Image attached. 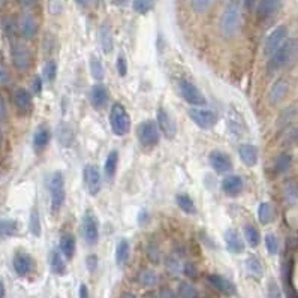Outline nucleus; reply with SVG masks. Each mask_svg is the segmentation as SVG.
Returning <instances> with one entry per match:
<instances>
[{
  "mask_svg": "<svg viewBox=\"0 0 298 298\" xmlns=\"http://www.w3.org/2000/svg\"><path fill=\"white\" fill-rule=\"evenodd\" d=\"M298 57V39H288L268 60V71L277 72L291 66Z\"/></svg>",
  "mask_w": 298,
  "mask_h": 298,
  "instance_id": "1",
  "label": "nucleus"
},
{
  "mask_svg": "<svg viewBox=\"0 0 298 298\" xmlns=\"http://www.w3.org/2000/svg\"><path fill=\"white\" fill-rule=\"evenodd\" d=\"M241 26V8L237 2L228 3L220 17V32L225 38H232L237 35Z\"/></svg>",
  "mask_w": 298,
  "mask_h": 298,
  "instance_id": "2",
  "label": "nucleus"
},
{
  "mask_svg": "<svg viewBox=\"0 0 298 298\" xmlns=\"http://www.w3.org/2000/svg\"><path fill=\"white\" fill-rule=\"evenodd\" d=\"M110 125L117 136H125L130 130V117L122 104H114L110 113Z\"/></svg>",
  "mask_w": 298,
  "mask_h": 298,
  "instance_id": "3",
  "label": "nucleus"
},
{
  "mask_svg": "<svg viewBox=\"0 0 298 298\" xmlns=\"http://www.w3.org/2000/svg\"><path fill=\"white\" fill-rule=\"evenodd\" d=\"M49 193H51V210L57 213L65 203V178L62 172H54L49 180Z\"/></svg>",
  "mask_w": 298,
  "mask_h": 298,
  "instance_id": "4",
  "label": "nucleus"
},
{
  "mask_svg": "<svg viewBox=\"0 0 298 298\" xmlns=\"http://www.w3.org/2000/svg\"><path fill=\"white\" fill-rule=\"evenodd\" d=\"M11 56H12V63H14V66H15L18 71L24 72V71H27V69L32 66V62H33L32 51H30V48H29L26 43H12Z\"/></svg>",
  "mask_w": 298,
  "mask_h": 298,
  "instance_id": "5",
  "label": "nucleus"
},
{
  "mask_svg": "<svg viewBox=\"0 0 298 298\" xmlns=\"http://www.w3.org/2000/svg\"><path fill=\"white\" fill-rule=\"evenodd\" d=\"M136 136L144 147H156L159 144V129L158 125L152 120L142 122L136 128Z\"/></svg>",
  "mask_w": 298,
  "mask_h": 298,
  "instance_id": "6",
  "label": "nucleus"
},
{
  "mask_svg": "<svg viewBox=\"0 0 298 298\" xmlns=\"http://www.w3.org/2000/svg\"><path fill=\"white\" fill-rule=\"evenodd\" d=\"M286 41H288V29L285 26L276 27L267 36V39H265V43H264V54L271 57Z\"/></svg>",
  "mask_w": 298,
  "mask_h": 298,
  "instance_id": "7",
  "label": "nucleus"
},
{
  "mask_svg": "<svg viewBox=\"0 0 298 298\" xmlns=\"http://www.w3.org/2000/svg\"><path fill=\"white\" fill-rule=\"evenodd\" d=\"M189 117L190 120L201 129H213L217 125V116L212 110L206 108H192L189 110Z\"/></svg>",
  "mask_w": 298,
  "mask_h": 298,
  "instance_id": "8",
  "label": "nucleus"
},
{
  "mask_svg": "<svg viewBox=\"0 0 298 298\" xmlns=\"http://www.w3.org/2000/svg\"><path fill=\"white\" fill-rule=\"evenodd\" d=\"M178 88H180V93L183 96V99L190 104V105H195V107H200V105H204L206 104V97L203 94V91L187 80H181L180 84H178Z\"/></svg>",
  "mask_w": 298,
  "mask_h": 298,
  "instance_id": "9",
  "label": "nucleus"
},
{
  "mask_svg": "<svg viewBox=\"0 0 298 298\" xmlns=\"http://www.w3.org/2000/svg\"><path fill=\"white\" fill-rule=\"evenodd\" d=\"M81 229H83V235H84V240L90 244H96L97 243V238H99V225H97V220L94 217V214L87 212L83 217V223H81Z\"/></svg>",
  "mask_w": 298,
  "mask_h": 298,
  "instance_id": "10",
  "label": "nucleus"
},
{
  "mask_svg": "<svg viewBox=\"0 0 298 298\" xmlns=\"http://www.w3.org/2000/svg\"><path fill=\"white\" fill-rule=\"evenodd\" d=\"M84 183L88 193L91 196H96L101 192L102 177H101L99 168L96 165H87L84 168Z\"/></svg>",
  "mask_w": 298,
  "mask_h": 298,
  "instance_id": "11",
  "label": "nucleus"
},
{
  "mask_svg": "<svg viewBox=\"0 0 298 298\" xmlns=\"http://www.w3.org/2000/svg\"><path fill=\"white\" fill-rule=\"evenodd\" d=\"M12 264H14L15 273L18 276H21V277L30 276L33 273V270H35V261L29 254H23V252L15 254Z\"/></svg>",
  "mask_w": 298,
  "mask_h": 298,
  "instance_id": "12",
  "label": "nucleus"
},
{
  "mask_svg": "<svg viewBox=\"0 0 298 298\" xmlns=\"http://www.w3.org/2000/svg\"><path fill=\"white\" fill-rule=\"evenodd\" d=\"M156 122H158V128L161 129L162 135H165L168 139H172L177 135V125L174 123V119L167 113V110H164V108L158 110Z\"/></svg>",
  "mask_w": 298,
  "mask_h": 298,
  "instance_id": "13",
  "label": "nucleus"
},
{
  "mask_svg": "<svg viewBox=\"0 0 298 298\" xmlns=\"http://www.w3.org/2000/svg\"><path fill=\"white\" fill-rule=\"evenodd\" d=\"M210 165L216 172L219 174H226L229 171L232 170V162H231V158L223 153V152H219V150H213L210 153Z\"/></svg>",
  "mask_w": 298,
  "mask_h": 298,
  "instance_id": "14",
  "label": "nucleus"
},
{
  "mask_svg": "<svg viewBox=\"0 0 298 298\" xmlns=\"http://www.w3.org/2000/svg\"><path fill=\"white\" fill-rule=\"evenodd\" d=\"M108 101H110L108 88L104 84L93 85V88H91V91H90V104L93 105V108L102 110V108L107 107Z\"/></svg>",
  "mask_w": 298,
  "mask_h": 298,
  "instance_id": "15",
  "label": "nucleus"
},
{
  "mask_svg": "<svg viewBox=\"0 0 298 298\" xmlns=\"http://www.w3.org/2000/svg\"><path fill=\"white\" fill-rule=\"evenodd\" d=\"M244 187V181L240 175H228L222 181V190L228 196H238Z\"/></svg>",
  "mask_w": 298,
  "mask_h": 298,
  "instance_id": "16",
  "label": "nucleus"
},
{
  "mask_svg": "<svg viewBox=\"0 0 298 298\" xmlns=\"http://www.w3.org/2000/svg\"><path fill=\"white\" fill-rule=\"evenodd\" d=\"M209 280H210V283H212L213 288H216L219 292H222V294H225V295H228V297H232V295H235V292H237L235 285H234L231 280L225 279L223 276L212 274V276L209 277Z\"/></svg>",
  "mask_w": 298,
  "mask_h": 298,
  "instance_id": "17",
  "label": "nucleus"
},
{
  "mask_svg": "<svg viewBox=\"0 0 298 298\" xmlns=\"http://www.w3.org/2000/svg\"><path fill=\"white\" fill-rule=\"evenodd\" d=\"M225 244H226L228 252H231L234 255H238L244 251V243L235 229H228L225 232Z\"/></svg>",
  "mask_w": 298,
  "mask_h": 298,
  "instance_id": "18",
  "label": "nucleus"
},
{
  "mask_svg": "<svg viewBox=\"0 0 298 298\" xmlns=\"http://www.w3.org/2000/svg\"><path fill=\"white\" fill-rule=\"evenodd\" d=\"M14 97V104L17 105V108L23 113H30L32 108H33V101H32V96L27 90L24 88H17L12 94Z\"/></svg>",
  "mask_w": 298,
  "mask_h": 298,
  "instance_id": "19",
  "label": "nucleus"
},
{
  "mask_svg": "<svg viewBox=\"0 0 298 298\" xmlns=\"http://www.w3.org/2000/svg\"><path fill=\"white\" fill-rule=\"evenodd\" d=\"M238 156L246 167H255L258 162V150L254 144H241L238 148Z\"/></svg>",
  "mask_w": 298,
  "mask_h": 298,
  "instance_id": "20",
  "label": "nucleus"
},
{
  "mask_svg": "<svg viewBox=\"0 0 298 298\" xmlns=\"http://www.w3.org/2000/svg\"><path fill=\"white\" fill-rule=\"evenodd\" d=\"M288 90H289V83L285 80V78H280L277 80L271 90H270V94H268V99L271 104H279L286 94H288Z\"/></svg>",
  "mask_w": 298,
  "mask_h": 298,
  "instance_id": "21",
  "label": "nucleus"
},
{
  "mask_svg": "<svg viewBox=\"0 0 298 298\" xmlns=\"http://www.w3.org/2000/svg\"><path fill=\"white\" fill-rule=\"evenodd\" d=\"M20 30L21 35L27 39H32L38 32V23L30 14H24L20 20Z\"/></svg>",
  "mask_w": 298,
  "mask_h": 298,
  "instance_id": "22",
  "label": "nucleus"
},
{
  "mask_svg": "<svg viewBox=\"0 0 298 298\" xmlns=\"http://www.w3.org/2000/svg\"><path fill=\"white\" fill-rule=\"evenodd\" d=\"M99 42H101V46L104 49L105 54L111 53L113 51V46H114V42H113V32H111V27L108 23H104L99 29Z\"/></svg>",
  "mask_w": 298,
  "mask_h": 298,
  "instance_id": "23",
  "label": "nucleus"
},
{
  "mask_svg": "<svg viewBox=\"0 0 298 298\" xmlns=\"http://www.w3.org/2000/svg\"><path fill=\"white\" fill-rule=\"evenodd\" d=\"M129 255H130V246L128 240H120L117 247H116V262L119 267H125L128 264Z\"/></svg>",
  "mask_w": 298,
  "mask_h": 298,
  "instance_id": "24",
  "label": "nucleus"
},
{
  "mask_svg": "<svg viewBox=\"0 0 298 298\" xmlns=\"http://www.w3.org/2000/svg\"><path fill=\"white\" fill-rule=\"evenodd\" d=\"M49 267L54 274H65L66 273V264L59 251L49 252Z\"/></svg>",
  "mask_w": 298,
  "mask_h": 298,
  "instance_id": "25",
  "label": "nucleus"
},
{
  "mask_svg": "<svg viewBox=\"0 0 298 298\" xmlns=\"http://www.w3.org/2000/svg\"><path fill=\"white\" fill-rule=\"evenodd\" d=\"M282 3V0H261L258 6V17L259 18H267L270 17Z\"/></svg>",
  "mask_w": 298,
  "mask_h": 298,
  "instance_id": "26",
  "label": "nucleus"
},
{
  "mask_svg": "<svg viewBox=\"0 0 298 298\" xmlns=\"http://www.w3.org/2000/svg\"><path fill=\"white\" fill-rule=\"evenodd\" d=\"M60 251L68 259H71L72 256L75 255V238H74V235H71V234H63L62 235Z\"/></svg>",
  "mask_w": 298,
  "mask_h": 298,
  "instance_id": "27",
  "label": "nucleus"
},
{
  "mask_svg": "<svg viewBox=\"0 0 298 298\" xmlns=\"http://www.w3.org/2000/svg\"><path fill=\"white\" fill-rule=\"evenodd\" d=\"M175 203H177V206L180 207L181 212H184V213L187 214L196 213L195 203H193V200H192L187 193H178L177 198H175Z\"/></svg>",
  "mask_w": 298,
  "mask_h": 298,
  "instance_id": "28",
  "label": "nucleus"
},
{
  "mask_svg": "<svg viewBox=\"0 0 298 298\" xmlns=\"http://www.w3.org/2000/svg\"><path fill=\"white\" fill-rule=\"evenodd\" d=\"M117 165H119V153L116 150H111L107 161H105V175L108 180L114 178L117 172Z\"/></svg>",
  "mask_w": 298,
  "mask_h": 298,
  "instance_id": "29",
  "label": "nucleus"
},
{
  "mask_svg": "<svg viewBox=\"0 0 298 298\" xmlns=\"http://www.w3.org/2000/svg\"><path fill=\"white\" fill-rule=\"evenodd\" d=\"M49 139H51V133H49V130L42 126V128H39L36 132H35V136H33V145H35V148H36V150H43V148L48 145Z\"/></svg>",
  "mask_w": 298,
  "mask_h": 298,
  "instance_id": "30",
  "label": "nucleus"
},
{
  "mask_svg": "<svg viewBox=\"0 0 298 298\" xmlns=\"http://www.w3.org/2000/svg\"><path fill=\"white\" fill-rule=\"evenodd\" d=\"M74 139H75V135H74V130L71 126L68 125H60L59 128V141L63 147H71L74 144Z\"/></svg>",
  "mask_w": 298,
  "mask_h": 298,
  "instance_id": "31",
  "label": "nucleus"
},
{
  "mask_svg": "<svg viewBox=\"0 0 298 298\" xmlns=\"http://www.w3.org/2000/svg\"><path fill=\"white\" fill-rule=\"evenodd\" d=\"M246 270H247V273H249L252 277H255V279H261L262 274H264L262 264H261V261H259L256 256L247 258V261H246Z\"/></svg>",
  "mask_w": 298,
  "mask_h": 298,
  "instance_id": "32",
  "label": "nucleus"
},
{
  "mask_svg": "<svg viewBox=\"0 0 298 298\" xmlns=\"http://www.w3.org/2000/svg\"><path fill=\"white\" fill-rule=\"evenodd\" d=\"M18 223L12 219H0V240L11 237L17 232Z\"/></svg>",
  "mask_w": 298,
  "mask_h": 298,
  "instance_id": "33",
  "label": "nucleus"
},
{
  "mask_svg": "<svg viewBox=\"0 0 298 298\" xmlns=\"http://www.w3.org/2000/svg\"><path fill=\"white\" fill-rule=\"evenodd\" d=\"M244 235H246V241L249 243L251 247H258L259 246L261 234H259V231L256 229L254 225H251V223L244 225Z\"/></svg>",
  "mask_w": 298,
  "mask_h": 298,
  "instance_id": "34",
  "label": "nucleus"
},
{
  "mask_svg": "<svg viewBox=\"0 0 298 298\" xmlns=\"http://www.w3.org/2000/svg\"><path fill=\"white\" fill-rule=\"evenodd\" d=\"M90 72H91V77L97 81H102L105 77V69L101 63V60L94 56L90 57Z\"/></svg>",
  "mask_w": 298,
  "mask_h": 298,
  "instance_id": "35",
  "label": "nucleus"
},
{
  "mask_svg": "<svg viewBox=\"0 0 298 298\" xmlns=\"http://www.w3.org/2000/svg\"><path fill=\"white\" fill-rule=\"evenodd\" d=\"M273 217H274V212H273L271 204L262 203L259 206V209H258V219H259V222L264 223V225H267V223H270L273 220Z\"/></svg>",
  "mask_w": 298,
  "mask_h": 298,
  "instance_id": "36",
  "label": "nucleus"
},
{
  "mask_svg": "<svg viewBox=\"0 0 298 298\" xmlns=\"http://www.w3.org/2000/svg\"><path fill=\"white\" fill-rule=\"evenodd\" d=\"M141 285L147 286V288H153L158 283V274L153 270H142L138 276Z\"/></svg>",
  "mask_w": 298,
  "mask_h": 298,
  "instance_id": "37",
  "label": "nucleus"
},
{
  "mask_svg": "<svg viewBox=\"0 0 298 298\" xmlns=\"http://www.w3.org/2000/svg\"><path fill=\"white\" fill-rule=\"evenodd\" d=\"M29 229H30V232H32L35 237H39V235H41V217H39V213H38L36 209H33L32 213H30Z\"/></svg>",
  "mask_w": 298,
  "mask_h": 298,
  "instance_id": "38",
  "label": "nucleus"
},
{
  "mask_svg": "<svg viewBox=\"0 0 298 298\" xmlns=\"http://www.w3.org/2000/svg\"><path fill=\"white\" fill-rule=\"evenodd\" d=\"M155 8V0H133V11L145 15Z\"/></svg>",
  "mask_w": 298,
  "mask_h": 298,
  "instance_id": "39",
  "label": "nucleus"
},
{
  "mask_svg": "<svg viewBox=\"0 0 298 298\" xmlns=\"http://www.w3.org/2000/svg\"><path fill=\"white\" fill-rule=\"evenodd\" d=\"M291 164H292V158L289 155H280L274 162V171L276 172H285V171L291 168Z\"/></svg>",
  "mask_w": 298,
  "mask_h": 298,
  "instance_id": "40",
  "label": "nucleus"
},
{
  "mask_svg": "<svg viewBox=\"0 0 298 298\" xmlns=\"http://www.w3.org/2000/svg\"><path fill=\"white\" fill-rule=\"evenodd\" d=\"M57 77V63L54 60H49L45 66H43V78L48 83H54Z\"/></svg>",
  "mask_w": 298,
  "mask_h": 298,
  "instance_id": "41",
  "label": "nucleus"
},
{
  "mask_svg": "<svg viewBox=\"0 0 298 298\" xmlns=\"http://www.w3.org/2000/svg\"><path fill=\"white\" fill-rule=\"evenodd\" d=\"M285 282L288 286V294L291 298H298L297 291L292 288V262H289L285 268Z\"/></svg>",
  "mask_w": 298,
  "mask_h": 298,
  "instance_id": "42",
  "label": "nucleus"
},
{
  "mask_svg": "<svg viewBox=\"0 0 298 298\" xmlns=\"http://www.w3.org/2000/svg\"><path fill=\"white\" fill-rule=\"evenodd\" d=\"M265 247L270 255H276L279 252V240L274 234H267L265 235Z\"/></svg>",
  "mask_w": 298,
  "mask_h": 298,
  "instance_id": "43",
  "label": "nucleus"
},
{
  "mask_svg": "<svg viewBox=\"0 0 298 298\" xmlns=\"http://www.w3.org/2000/svg\"><path fill=\"white\" fill-rule=\"evenodd\" d=\"M267 297L268 298H283L282 295V291L279 288V285L274 282V280H270L268 282V288H267Z\"/></svg>",
  "mask_w": 298,
  "mask_h": 298,
  "instance_id": "44",
  "label": "nucleus"
},
{
  "mask_svg": "<svg viewBox=\"0 0 298 298\" xmlns=\"http://www.w3.org/2000/svg\"><path fill=\"white\" fill-rule=\"evenodd\" d=\"M180 295L183 298H196V291L190 283L180 285Z\"/></svg>",
  "mask_w": 298,
  "mask_h": 298,
  "instance_id": "45",
  "label": "nucleus"
},
{
  "mask_svg": "<svg viewBox=\"0 0 298 298\" xmlns=\"http://www.w3.org/2000/svg\"><path fill=\"white\" fill-rule=\"evenodd\" d=\"M210 5H212V0H192V8H193V11H196V12H200V14L209 11Z\"/></svg>",
  "mask_w": 298,
  "mask_h": 298,
  "instance_id": "46",
  "label": "nucleus"
},
{
  "mask_svg": "<svg viewBox=\"0 0 298 298\" xmlns=\"http://www.w3.org/2000/svg\"><path fill=\"white\" fill-rule=\"evenodd\" d=\"M298 139V128H289L286 132H285V135H283V141H285V144H294L295 141Z\"/></svg>",
  "mask_w": 298,
  "mask_h": 298,
  "instance_id": "47",
  "label": "nucleus"
},
{
  "mask_svg": "<svg viewBox=\"0 0 298 298\" xmlns=\"http://www.w3.org/2000/svg\"><path fill=\"white\" fill-rule=\"evenodd\" d=\"M117 71H119L120 77H126V74H128V62L123 54H120L117 59Z\"/></svg>",
  "mask_w": 298,
  "mask_h": 298,
  "instance_id": "48",
  "label": "nucleus"
},
{
  "mask_svg": "<svg viewBox=\"0 0 298 298\" xmlns=\"http://www.w3.org/2000/svg\"><path fill=\"white\" fill-rule=\"evenodd\" d=\"M285 192H286V198H288L289 203H295L297 201V186L292 181H289V184L286 186Z\"/></svg>",
  "mask_w": 298,
  "mask_h": 298,
  "instance_id": "49",
  "label": "nucleus"
},
{
  "mask_svg": "<svg viewBox=\"0 0 298 298\" xmlns=\"http://www.w3.org/2000/svg\"><path fill=\"white\" fill-rule=\"evenodd\" d=\"M9 80H11L9 71H8L5 66H2V65H0V85L8 84V83H9Z\"/></svg>",
  "mask_w": 298,
  "mask_h": 298,
  "instance_id": "50",
  "label": "nucleus"
},
{
  "mask_svg": "<svg viewBox=\"0 0 298 298\" xmlns=\"http://www.w3.org/2000/svg\"><path fill=\"white\" fill-rule=\"evenodd\" d=\"M85 264H87V268L93 273V271L96 270V267H97V258L94 255L88 256V258L85 259Z\"/></svg>",
  "mask_w": 298,
  "mask_h": 298,
  "instance_id": "51",
  "label": "nucleus"
},
{
  "mask_svg": "<svg viewBox=\"0 0 298 298\" xmlns=\"http://www.w3.org/2000/svg\"><path fill=\"white\" fill-rule=\"evenodd\" d=\"M6 116H8V111H6V104H5V99H3V96L0 94V122H2V120H5V119H6Z\"/></svg>",
  "mask_w": 298,
  "mask_h": 298,
  "instance_id": "52",
  "label": "nucleus"
},
{
  "mask_svg": "<svg viewBox=\"0 0 298 298\" xmlns=\"http://www.w3.org/2000/svg\"><path fill=\"white\" fill-rule=\"evenodd\" d=\"M168 270L170 271H172V273H178V271H181L183 270V267H180L174 259H168Z\"/></svg>",
  "mask_w": 298,
  "mask_h": 298,
  "instance_id": "53",
  "label": "nucleus"
},
{
  "mask_svg": "<svg viewBox=\"0 0 298 298\" xmlns=\"http://www.w3.org/2000/svg\"><path fill=\"white\" fill-rule=\"evenodd\" d=\"M33 91L35 93H41L42 91V80H41V77H35V80H33Z\"/></svg>",
  "mask_w": 298,
  "mask_h": 298,
  "instance_id": "54",
  "label": "nucleus"
},
{
  "mask_svg": "<svg viewBox=\"0 0 298 298\" xmlns=\"http://www.w3.org/2000/svg\"><path fill=\"white\" fill-rule=\"evenodd\" d=\"M18 3H20L23 8H32V6H35L36 0H18Z\"/></svg>",
  "mask_w": 298,
  "mask_h": 298,
  "instance_id": "55",
  "label": "nucleus"
},
{
  "mask_svg": "<svg viewBox=\"0 0 298 298\" xmlns=\"http://www.w3.org/2000/svg\"><path fill=\"white\" fill-rule=\"evenodd\" d=\"M80 298H88V289L85 285L80 286Z\"/></svg>",
  "mask_w": 298,
  "mask_h": 298,
  "instance_id": "56",
  "label": "nucleus"
},
{
  "mask_svg": "<svg viewBox=\"0 0 298 298\" xmlns=\"http://www.w3.org/2000/svg\"><path fill=\"white\" fill-rule=\"evenodd\" d=\"M161 298H174V294L171 292L170 289H164V291H162V295H161Z\"/></svg>",
  "mask_w": 298,
  "mask_h": 298,
  "instance_id": "57",
  "label": "nucleus"
},
{
  "mask_svg": "<svg viewBox=\"0 0 298 298\" xmlns=\"http://www.w3.org/2000/svg\"><path fill=\"white\" fill-rule=\"evenodd\" d=\"M5 294H6V289H5V283H3V280L0 279V298H5Z\"/></svg>",
  "mask_w": 298,
  "mask_h": 298,
  "instance_id": "58",
  "label": "nucleus"
},
{
  "mask_svg": "<svg viewBox=\"0 0 298 298\" xmlns=\"http://www.w3.org/2000/svg\"><path fill=\"white\" fill-rule=\"evenodd\" d=\"M254 3H255V0H244V5L251 9L252 6H254Z\"/></svg>",
  "mask_w": 298,
  "mask_h": 298,
  "instance_id": "59",
  "label": "nucleus"
},
{
  "mask_svg": "<svg viewBox=\"0 0 298 298\" xmlns=\"http://www.w3.org/2000/svg\"><path fill=\"white\" fill-rule=\"evenodd\" d=\"M113 2H114L116 5H126L129 0H113Z\"/></svg>",
  "mask_w": 298,
  "mask_h": 298,
  "instance_id": "60",
  "label": "nucleus"
},
{
  "mask_svg": "<svg viewBox=\"0 0 298 298\" xmlns=\"http://www.w3.org/2000/svg\"><path fill=\"white\" fill-rule=\"evenodd\" d=\"M88 0H77V3H80V5H85Z\"/></svg>",
  "mask_w": 298,
  "mask_h": 298,
  "instance_id": "61",
  "label": "nucleus"
},
{
  "mask_svg": "<svg viewBox=\"0 0 298 298\" xmlns=\"http://www.w3.org/2000/svg\"><path fill=\"white\" fill-rule=\"evenodd\" d=\"M123 298H138V297H135V295H132V294H126Z\"/></svg>",
  "mask_w": 298,
  "mask_h": 298,
  "instance_id": "62",
  "label": "nucleus"
},
{
  "mask_svg": "<svg viewBox=\"0 0 298 298\" xmlns=\"http://www.w3.org/2000/svg\"><path fill=\"white\" fill-rule=\"evenodd\" d=\"M0 144H2V132H0Z\"/></svg>",
  "mask_w": 298,
  "mask_h": 298,
  "instance_id": "63",
  "label": "nucleus"
}]
</instances>
